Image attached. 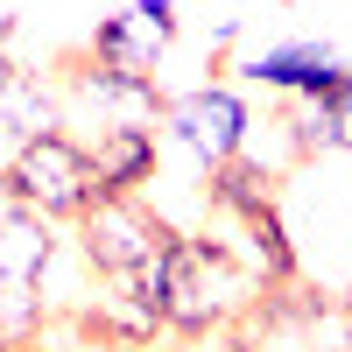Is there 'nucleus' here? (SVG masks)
<instances>
[{
	"label": "nucleus",
	"instance_id": "obj_1",
	"mask_svg": "<svg viewBox=\"0 0 352 352\" xmlns=\"http://www.w3.org/2000/svg\"><path fill=\"white\" fill-rule=\"evenodd\" d=\"M162 268H169V338H212L219 324H247L268 303L261 275L212 232H176Z\"/></svg>",
	"mask_w": 352,
	"mask_h": 352
},
{
	"label": "nucleus",
	"instance_id": "obj_2",
	"mask_svg": "<svg viewBox=\"0 0 352 352\" xmlns=\"http://www.w3.org/2000/svg\"><path fill=\"white\" fill-rule=\"evenodd\" d=\"M8 176H14L21 204H28V212H43L50 226H85V219L106 204L99 169H92V148H85L78 134H64V127L21 141L14 162H8Z\"/></svg>",
	"mask_w": 352,
	"mask_h": 352
},
{
	"label": "nucleus",
	"instance_id": "obj_3",
	"mask_svg": "<svg viewBox=\"0 0 352 352\" xmlns=\"http://www.w3.org/2000/svg\"><path fill=\"white\" fill-rule=\"evenodd\" d=\"M169 141L184 148L204 176L226 169V162H240L247 155V134H254V106L232 92V85H197V92L184 99H169Z\"/></svg>",
	"mask_w": 352,
	"mask_h": 352
},
{
	"label": "nucleus",
	"instance_id": "obj_4",
	"mask_svg": "<svg viewBox=\"0 0 352 352\" xmlns=\"http://www.w3.org/2000/svg\"><path fill=\"white\" fill-rule=\"evenodd\" d=\"M176 240V226H162L141 197H106L92 219L78 226V247H85V268H92L99 282H120L134 268H148V261H162Z\"/></svg>",
	"mask_w": 352,
	"mask_h": 352
},
{
	"label": "nucleus",
	"instance_id": "obj_5",
	"mask_svg": "<svg viewBox=\"0 0 352 352\" xmlns=\"http://www.w3.org/2000/svg\"><path fill=\"white\" fill-rule=\"evenodd\" d=\"M71 99L99 120V134L169 120V99H162V85H155L148 71H113V64H99V56L71 64Z\"/></svg>",
	"mask_w": 352,
	"mask_h": 352
},
{
	"label": "nucleus",
	"instance_id": "obj_6",
	"mask_svg": "<svg viewBox=\"0 0 352 352\" xmlns=\"http://www.w3.org/2000/svg\"><path fill=\"white\" fill-rule=\"evenodd\" d=\"M169 43H176V0H134V8L106 14L92 28L85 56H99V64H113V71H148L155 78V64L169 56Z\"/></svg>",
	"mask_w": 352,
	"mask_h": 352
},
{
	"label": "nucleus",
	"instance_id": "obj_7",
	"mask_svg": "<svg viewBox=\"0 0 352 352\" xmlns=\"http://www.w3.org/2000/svg\"><path fill=\"white\" fill-rule=\"evenodd\" d=\"M232 71L247 85H261V92H275V99H331L352 64L331 56L324 43H275V50H261V56H247Z\"/></svg>",
	"mask_w": 352,
	"mask_h": 352
},
{
	"label": "nucleus",
	"instance_id": "obj_8",
	"mask_svg": "<svg viewBox=\"0 0 352 352\" xmlns=\"http://www.w3.org/2000/svg\"><path fill=\"white\" fill-rule=\"evenodd\" d=\"M92 169H99L106 197H141L162 169V134L155 127H113L92 141Z\"/></svg>",
	"mask_w": 352,
	"mask_h": 352
},
{
	"label": "nucleus",
	"instance_id": "obj_9",
	"mask_svg": "<svg viewBox=\"0 0 352 352\" xmlns=\"http://www.w3.org/2000/svg\"><path fill=\"white\" fill-rule=\"evenodd\" d=\"M232 232H240V247H232V254H240L247 268L261 275V289H296V282H303V261H296V232H289L282 204H275V212H261V219H240Z\"/></svg>",
	"mask_w": 352,
	"mask_h": 352
},
{
	"label": "nucleus",
	"instance_id": "obj_10",
	"mask_svg": "<svg viewBox=\"0 0 352 352\" xmlns=\"http://www.w3.org/2000/svg\"><path fill=\"white\" fill-rule=\"evenodd\" d=\"M275 184H282V176L261 162V155H240V162H226V169L204 176V204H212L219 219L240 226V219H261V212H275V204H282Z\"/></svg>",
	"mask_w": 352,
	"mask_h": 352
},
{
	"label": "nucleus",
	"instance_id": "obj_11",
	"mask_svg": "<svg viewBox=\"0 0 352 352\" xmlns=\"http://www.w3.org/2000/svg\"><path fill=\"white\" fill-rule=\"evenodd\" d=\"M50 261H56V226L43 212L0 219V275H8V282H43Z\"/></svg>",
	"mask_w": 352,
	"mask_h": 352
},
{
	"label": "nucleus",
	"instance_id": "obj_12",
	"mask_svg": "<svg viewBox=\"0 0 352 352\" xmlns=\"http://www.w3.org/2000/svg\"><path fill=\"white\" fill-rule=\"evenodd\" d=\"M0 127L14 134V148H21V141H36V134H56V92H50L36 71H21L14 92L0 99Z\"/></svg>",
	"mask_w": 352,
	"mask_h": 352
},
{
	"label": "nucleus",
	"instance_id": "obj_13",
	"mask_svg": "<svg viewBox=\"0 0 352 352\" xmlns=\"http://www.w3.org/2000/svg\"><path fill=\"white\" fill-rule=\"evenodd\" d=\"M43 331V282H8L0 275V345H21Z\"/></svg>",
	"mask_w": 352,
	"mask_h": 352
},
{
	"label": "nucleus",
	"instance_id": "obj_14",
	"mask_svg": "<svg viewBox=\"0 0 352 352\" xmlns=\"http://www.w3.org/2000/svg\"><path fill=\"white\" fill-rule=\"evenodd\" d=\"M324 148H338V155H352V71H345V85L324 99Z\"/></svg>",
	"mask_w": 352,
	"mask_h": 352
},
{
	"label": "nucleus",
	"instance_id": "obj_15",
	"mask_svg": "<svg viewBox=\"0 0 352 352\" xmlns=\"http://www.w3.org/2000/svg\"><path fill=\"white\" fill-rule=\"evenodd\" d=\"M8 36H14V14H0V99L14 92V78H21V64L8 56Z\"/></svg>",
	"mask_w": 352,
	"mask_h": 352
},
{
	"label": "nucleus",
	"instance_id": "obj_16",
	"mask_svg": "<svg viewBox=\"0 0 352 352\" xmlns=\"http://www.w3.org/2000/svg\"><path fill=\"white\" fill-rule=\"evenodd\" d=\"M14 212H28V204H21V190H14V176L0 169V219H14Z\"/></svg>",
	"mask_w": 352,
	"mask_h": 352
},
{
	"label": "nucleus",
	"instance_id": "obj_17",
	"mask_svg": "<svg viewBox=\"0 0 352 352\" xmlns=\"http://www.w3.org/2000/svg\"><path fill=\"white\" fill-rule=\"evenodd\" d=\"M0 352H50L43 338H21V345H0Z\"/></svg>",
	"mask_w": 352,
	"mask_h": 352
},
{
	"label": "nucleus",
	"instance_id": "obj_18",
	"mask_svg": "<svg viewBox=\"0 0 352 352\" xmlns=\"http://www.w3.org/2000/svg\"><path fill=\"white\" fill-rule=\"evenodd\" d=\"M345 64H352V56H345Z\"/></svg>",
	"mask_w": 352,
	"mask_h": 352
}]
</instances>
